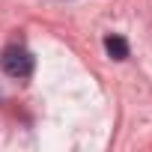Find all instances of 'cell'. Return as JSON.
Returning <instances> with one entry per match:
<instances>
[{
  "mask_svg": "<svg viewBox=\"0 0 152 152\" xmlns=\"http://www.w3.org/2000/svg\"><path fill=\"white\" fill-rule=\"evenodd\" d=\"M0 66H3V72L9 75V78L24 81V78L33 75L36 60H33V54H30L24 45H9V48L3 51V57H0Z\"/></svg>",
  "mask_w": 152,
  "mask_h": 152,
  "instance_id": "6da1fadb",
  "label": "cell"
},
{
  "mask_svg": "<svg viewBox=\"0 0 152 152\" xmlns=\"http://www.w3.org/2000/svg\"><path fill=\"white\" fill-rule=\"evenodd\" d=\"M104 51H107V57H113V60H125L128 57V42L122 39V36H104Z\"/></svg>",
  "mask_w": 152,
  "mask_h": 152,
  "instance_id": "7a4b0ae2",
  "label": "cell"
}]
</instances>
